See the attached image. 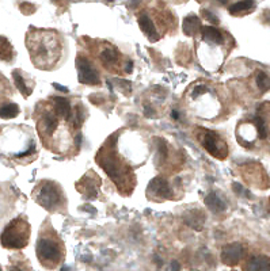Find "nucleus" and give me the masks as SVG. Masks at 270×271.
<instances>
[{
  "instance_id": "23",
  "label": "nucleus",
  "mask_w": 270,
  "mask_h": 271,
  "mask_svg": "<svg viewBox=\"0 0 270 271\" xmlns=\"http://www.w3.org/2000/svg\"><path fill=\"white\" fill-rule=\"evenodd\" d=\"M19 114V106L16 103H4L0 106V118L3 120H13Z\"/></svg>"
},
{
  "instance_id": "1",
  "label": "nucleus",
  "mask_w": 270,
  "mask_h": 271,
  "mask_svg": "<svg viewBox=\"0 0 270 271\" xmlns=\"http://www.w3.org/2000/svg\"><path fill=\"white\" fill-rule=\"evenodd\" d=\"M35 120L37 130L44 141V145L55 152H65L72 147V133L77 132L74 125V120L59 114L52 102L40 103L37 106Z\"/></svg>"
},
{
  "instance_id": "6",
  "label": "nucleus",
  "mask_w": 270,
  "mask_h": 271,
  "mask_svg": "<svg viewBox=\"0 0 270 271\" xmlns=\"http://www.w3.org/2000/svg\"><path fill=\"white\" fill-rule=\"evenodd\" d=\"M19 126H8L0 136V148L15 159H25L35 153V141L30 132H21Z\"/></svg>"
},
{
  "instance_id": "28",
  "label": "nucleus",
  "mask_w": 270,
  "mask_h": 271,
  "mask_svg": "<svg viewBox=\"0 0 270 271\" xmlns=\"http://www.w3.org/2000/svg\"><path fill=\"white\" fill-rule=\"evenodd\" d=\"M217 1H220L222 4H225V3H227V0H217Z\"/></svg>"
},
{
  "instance_id": "10",
  "label": "nucleus",
  "mask_w": 270,
  "mask_h": 271,
  "mask_svg": "<svg viewBox=\"0 0 270 271\" xmlns=\"http://www.w3.org/2000/svg\"><path fill=\"white\" fill-rule=\"evenodd\" d=\"M76 69L77 77L82 84L87 86H98L101 83V76L95 62L90 57L79 54L76 57Z\"/></svg>"
},
{
  "instance_id": "12",
  "label": "nucleus",
  "mask_w": 270,
  "mask_h": 271,
  "mask_svg": "<svg viewBox=\"0 0 270 271\" xmlns=\"http://www.w3.org/2000/svg\"><path fill=\"white\" fill-rule=\"evenodd\" d=\"M147 196H148V199L162 202V201H166V199H173L174 190L163 176H156L148 184Z\"/></svg>"
},
{
  "instance_id": "26",
  "label": "nucleus",
  "mask_w": 270,
  "mask_h": 271,
  "mask_svg": "<svg viewBox=\"0 0 270 271\" xmlns=\"http://www.w3.org/2000/svg\"><path fill=\"white\" fill-rule=\"evenodd\" d=\"M202 13H204V16H205L209 22H212V23H219V19H217L210 11H207V10H205V11H202Z\"/></svg>"
},
{
  "instance_id": "11",
  "label": "nucleus",
  "mask_w": 270,
  "mask_h": 271,
  "mask_svg": "<svg viewBox=\"0 0 270 271\" xmlns=\"http://www.w3.org/2000/svg\"><path fill=\"white\" fill-rule=\"evenodd\" d=\"M97 57L99 62L111 72H121V69H124L121 53L111 44L97 45Z\"/></svg>"
},
{
  "instance_id": "16",
  "label": "nucleus",
  "mask_w": 270,
  "mask_h": 271,
  "mask_svg": "<svg viewBox=\"0 0 270 271\" xmlns=\"http://www.w3.org/2000/svg\"><path fill=\"white\" fill-rule=\"evenodd\" d=\"M13 79H14L16 88L21 91V94L25 98H29L33 92V88H34V81L31 80V77L21 69H15L13 72Z\"/></svg>"
},
{
  "instance_id": "25",
  "label": "nucleus",
  "mask_w": 270,
  "mask_h": 271,
  "mask_svg": "<svg viewBox=\"0 0 270 271\" xmlns=\"http://www.w3.org/2000/svg\"><path fill=\"white\" fill-rule=\"evenodd\" d=\"M253 123L255 125L256 135H258V137L262 138V140H265V138L268 137V128H266L265 120H263L262 117H255L254 121H253Z\"/></svg>"
},
{
  "instance_id": "14",
  "label": "nucleus",
  "mask_w": 270,
  "mask_h": 271,
  "mask_svg": "<svg viewBox=\"0 0 270 271\" xmlns=\"http://www.w3.org/2000/svg\"><path fill=\"white\" fill-rule=\"evenodd\" d=\"M139 26H140V30L144 33L148 40L151 41V42H156V41H159L162 38V31L159 30V27L156 25V19H153L152 16L150 15L148 13H143L141 15H139Z\"/></svg>"
},
{
  "instance_id": "3",
  "label": "nucleus",
  "mask_w": 270,
  "mask_h": 271,
  "mask_svg": "<svg viewBox=\"0 0 270 271\" xmlns=\"http://www.w3.org/2000/svg\"><path fill=\"white\" fill-rule=\"evenodd\" d=\"M116 136L117 135L110 137L104 147L98 151L97 162L111 181L116 183L118 191L124 196H129L135 189V175L131 166L116 151Z\"/></svg>"
},
{
  "instance_id": "5",
  "label": "nucleus",
  "mask_w": 270,
  "mask_h": 271,
  "mask_svg": "<svg viewBox=\"0 0 270 271\" xmlns=\"http://www.w3.org/2000/svg\"><path fill=\"white\" fill-rule=\"evenodd\" d=\"M37 257L40 263L46 269H56L64 262L65 259V247L62 240L52 228L50 223L42 225L37 245Z\"/></svg>"
},
{
  "instance_id": "22",
  "label": "nucleus",
  "mask_w": 270,
  "mask_h": 271,
  "mask_svg": "<svg viewBox=\"0 0 270 271\" xmlns=\"http://www.w3.org/2000/svg\"><path fill=\"white\" fill-rule=\"evenodd\" d=\"M247 270H270V259L263 255H258L250 259L246 266Z\"/></svg>"
},
{
  "instance_id": "17",
  "label": "nucleus",
  "mask_w": 270,
  "mask_h": 271,
  "mask_svg": "<svg viewBox=\"0 0 270 271\" xmlns=\"http://www.w3.org/2000/svg\"><path fill=\"white\" fill-rule=\"evenodd\" d=\"M183 220H185L186 225H189L190 228H193L195 230H201L202 226H204V223H205V214L200 209H190L185 213Z\"/></svg>"
},
{
  "instance_id": "9",
  "label": "nucleus",
  "mask_w": 270,
  "mask_h": 271,
  "mask_svg": "<svg viewBox=\"0 0 270 271\" xmlns=\"http://www.w3.org/2000/svg\"><path fill=\"white\" fill-rule=\"evenodd\" d=\"M198 138H200L202 147L205 148V151L210 156H213L216 159H220V160H224L227 157V155H228L227 142L224 141L216 132L204 129L202 133H198Z\"/></svg>"
},
{
  "instance_id": "4",
  "label": "nucleus",
  "mask_w": 270,
  "mask_h": 271,
  "mask_svg": "<svg viewBox=\"0 0 270 271\" xmlns=\"http://www.w3.org/2000/svg\"><path fill=\"white\" fill-rule=\"evenodd\" d=\"M201 45L198 47V56L201 62H205V68L213 69L222 65L228 52L227 41L228 35L215 26H202L200 33Z\"/></svg>"
},
{
  "instance_id": "27",
  "label": "nucleus",
  "mask_w": 270,
  "mask_h": 271,
  "mask_svg": "<svg viewBox=\"0 0 270 271\" xmlns=\"http://www.w3.org/2000/svg\"><path fill=\"white\" fill-rule=\"evenodd\" d=\"M56 88H59L60 91H62V92H68V88L65 87H61V86H59V84H55Z\"/></svg>"
},
{
  "instance_id": "19",
  "label": "nucleus",
  "mask_w": 270,
  "mask_h": 271,
  "mask_svg": "<svg viewBox=\"0 0 270 271\" xmlns=\"http://www.w3.org/2000/svg\"><path fill=\"white\" fill-rule=\"evenodd\" d=\"M255 8V1L254 0H242V1H238L234 3L228 7V13L231 15H244V14H249L250 11H253Z\"/></svg>"
},
{
  "instance_id": "20",
  "label": "nucleus",
  "mask_w": 270,
  "mask_h": 271,
  "mask_svg": "<svg viewBox=\"0 0 270 271\" xmlns=\"http://www.w3.org/2000/svg\"><path fill=\"white\" fill-rule=\"evenodd\" d=\"M205 205L208 206L209 210H212L213 213H222L227 209V205L223 201L220 196H217L216 193H210L205 198Z\"/></svg>"
},
{
  "instance_id": "13",
  "label": "nucleus",
  "mask_w": 270,
  "mask_h": 271,
  "mask_svg": "<svg viewBox=\"0 0 270 271\" xmlns=\"http://www.w3.org/2000/svg\"><path fill=\"white\" fill-rule=\"evenodd\" d=\"M99 184H101V178L94 171H89L76 183V190L82 196H84V198L95 199L98 196V191H99Z\"/></svg>"
},
{
  "instance_id": "24",
  "label": "nucleus",
  "mask_w": 270,
  "mask_h": 271,
  "mask_svg": "<svg viewBox=\"0 0 270 271\" xmlns=\"http://www.w3.org/2000/svg\"><path fill=\"white\" fill-rule=\"evenodd\" d=\"M255 83H256V87L259 88L262 92H265V91H269L270 90V77L268 76V75L265 74V72H262V71L256 72Z\"/></svg>"
},
{
  "instance_id": "29",
  "label": "nucleus",
  "mask_w": 270,
  "mask_h": 271,
  "mask_svg": "<svg viewBox=\"0 0 270 271\" xmlns=\"http://www.w3.org/2000/svg\"><path fill=\"white\" fill-rule=\"evenodd\" d=\"M266 15L269 16V18H268V22H269V23H270V11H268V14H266Z\"/></svg>"
},
{
  "instance_id": "2",
  "label": "nucleus",
  "mask_w": 270,
  "mask_h": 271,
  "mask_svg": "<svg viewBox=\"0 0 270 271\" xmlns=\"http://www.w3.org/2000/svg\"><path fill=\"white\" fill-rule=\"evenodd\" d=\"M26 46L31 62L38 69L57 67L64 53V41L53 30L30 29L26 35Z\"/></svg>"
},
{
  "instance_id": "21",
  "label": "nucleus",
  "mask_w": 270,
  "mask_h": 271,
  "mask_svg": "<svg viewBox=\"0 0 270 271\" xmlns=\"http://www.w3.org/2000/svg\"><path fill=\"white\" fill-rule=\"evenodd\" d=\"M14 47L6 37H0V60L10 62L14 60Z\"/></svg>"
},
{
  "instance_id": "15",
  "label": "nucleus",
  "mask_w": 270,
  "mask_h": 271,
  "mask_svg": "<svg viewBox=\"0 0 270 271\" xmlns=\"http://www.w3.org/2000/svg\"><path fill=\"white\" fill-rule=\"evenodd\" d=\"M244 256V247L240 243H229L223 247L222 262L227 266H236Z\"/></svg>"
},
{
  "instance_id": "7",
  "label": "nucleus",
  "mask_w": 270,
  "mask_h": 271,
  "mask_svg": "<svg viewBox=\"0 0 270 271\" xmlns=\"http://www.w3.org/2000/svg\"><path fill=\"white\" fill-rule=\"evenodd\" d=\"M34 201L44 209L52 213L67 211V196L59 183L53 181H42L33 191Z\"/></svg>"
},
{
  "instance_id": "8",
  "label": "nucleus",
  "mask_w": 270,
  "mask_h": 271,
  "mask_svg": "<svg viewBox=\"0 0 270 271\" xmlns=\"http://www.w3.org/2000/svg\"><path fill=\"white\" fill-rule=\"evenodd\" d=\"M31 228L26 217H16L6 225L0 235V243L7 250H22L29 244Z\"/></svg>"
},
{
  "instance_id": "18",
  "label": "nucleus",
  "mask_w": 270,
  "mask_h": 271,
  "mask_svg": "<svg viewBox=\"0 0 270 271\" xmlns=\"http://www.w3.org/2000/svg\"><path fill=\"white\" fill-rule=\"evenodd\" d=\"M201 29H202V23H201L200 18H197L195 15H189L183 20V31L189 37L200 35Z\"/></svg>"
}]
</instances>
